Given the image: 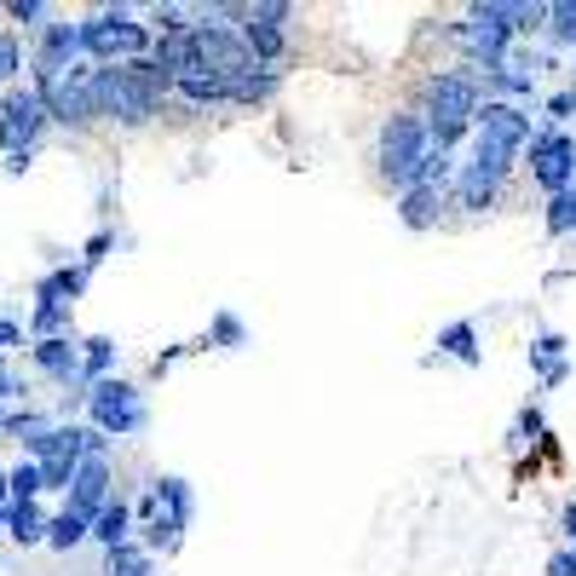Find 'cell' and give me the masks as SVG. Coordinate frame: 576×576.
<instances>
[{
    "instance_id": "obj_1",
    "label": "cell",
    "mask_w": 576,
    "mask_h": 576,
    "mask_svg": "<svg viewBox=\"0 0 576 576\" xmlns=\"http://www.w3.org/2000/svg\"><path fill=\"white\" fill-rule=\"evenodd\" d=\"M173 93V81L161 75L151 58H128V64H93V116L110 121H151L161 110V98Z\"/></svg>"
},
{
    "instance_id": "obj_2",
    "label": "cell",
    "mask_w": 576,
    "mask_h": 576,
    "mask_svg": "<svg viewBox=\"0 0 576 576\" xmlns=\"http://www.w3.org/2000/svg\"><path fill=\"white\" fill-rule=\"evenodd\" d=\"M75 29H81V52H87L93 64H128V58H139L151 47V29H144L128 7H105Z\"/></svg>"
},
{
    "instance_id": "obj_3",
    "label": "cell",
    "mask_w": 576,
    "mask_h": 576,
    "mask_svg": "<svg viewBox=\"0 0 576 576\" xmlns=\"http://www.w3.org/2000/svg\"><path fill=\"white\" fill-rule=\"evenodd\" d=\"M35 98H40V110H47V121H98L93 116V64H70V70H40L35 75V87H29Z\"/></svg>"
},
{
    "instance_id": "obj_4",
    "label": "cell",
    "mask_w": 576,
    "mask_h": 576,
    "mask_svg": "<svg viewBox=\"0 0 576 576\" xmlns=\"http://www.w3.org/2000/svg\"><path fill=\"white\" fill-rule=\"evenodd\" d=\"M421 156H427V121L416 110L386 116V128H381V179L393 184V191H409Z\"/></svg>"
},
{
    "instance_id": "obj_5",
    "label": "cell",
    "mask_w": 576,
    "mask_h": 576,
    "mask_svg": "<svg viewBox=\"0 0 576 576\" xmlns=\"http://www.w3.org/2000/svg\"><path fill=\"white\" fill-rule=\"evenodd\" d=\"M479 116V81L467 70H444L427 81V133H467Z\"/></svg>"
},
{
    "instance_id": "obj_6",
    "label": "cell",
    "mask_w": 576,
    "mask_h": 576,
    "mask_svg": "<svg viewBox=\"0 0 576 576\" xmlns=\"http://www.w3.org/2000/svg\"><path fill=\"white\" fill-rule=\"evenodd\" d=\"M87 421H93V432H105V439H133V432H144V421H151V409H144V393L128 381H93Z\"/></svg>"
},
{
    "instance_id": "obj_7",
    "label": "cell",
    "mask_w": 576,
    "mask_h": 576,
    "mask_svg": "<svg viewBox=\"0 0 576 576\" xmlns=\"http://www.w3.org/2000/svg\"><path fill=\"white\" fill-rule=\"evenodd\" d=\"M530 173L548 196H560L576 184V139L565 128H548V133H530Z\"/></svg>"
},
{
    "instance_id": "obj_8",
    "label": "cell",
    "mask_w": 576,
    "mask_h": 576,
    "mask_svg": "<svg viewBox=\"0 0 576 576\" xmlns=\"http://www.w3.org/2000/svg\"><path fill=\"white\" fill-rule=\"evenodd\" d=\"M40 128H47V110H40V98H35L29 87L0 93V151H7V156L35 151Z\"/></svg>"
},
{
    "instance_id": "obj_9",
    "label": "cell",
    "mask_w": 576,
    "mask_h": 576,
    "mask_svg": "<svg viewBox=\"0 0 576 576\" xmlns=\"http://www.w3.org/2000/svg\"><path fill=\"white\" fill-rule=\"evenodd\" d=\"M472 139H484V144H496V151H507V156H519L525 144H530V110H519V105H507V98H490V105L472 116Z\"/></svg>"
},
{
    "instance_id": "obj_10",
    "label": "cell",
    "mask_w": 576,
    "mask_h": 576,
    "mask_svg": "<svg viewBox=\"0 0 576 576\" xmlns=\"http://www.w3.org/2000/svg\"><path fill=\"white\" fill-rule=\"evenodd\" d=\"M64 507L75 513V519H87L93 525V513L110 502V456H81L75 472H70V490H64Z\"/></svg>"
},
{
    "instance_id": "obj_11",
    "label": "cell",
    "mask_w": 576,
    "mask_h": 576,
    "mask_svg": "<svg viewBox=\"0 0 576 576\" xmlns=\"http://www.w3.org/2000/svg\"><path fill=\"white\" fill-rule=\"evenodd\" d=\"M35 300H40V305H35V317H29V335H35V340L64 335V328H70V300H64V288H58L52 272L35 283Z\"/></svg>"
},
{
    "instance_id": "obj_12",
    "label": "cell",
    "mask_w": 576,
    "mask_h": 576,
    "mask_svg": "<svg viewBox=\"0 0 576 576\" xmlns=\"http://www.w3.org/2000/svg\"><path fill=\"white\" fill-rule=\"evenodd\" d=\"M81 64V29L75 24H47L40 29V47H35V75L40 70H70Z\"/></svg>"
},
{
    "instance_id": "obj_13",
    "label": "cell",
    "mask_w": 576,
    "mask_h": 576,
    "mask_svg": "<svg viewBox=\"0 0 576 576\" xmlns=\"http://www.w3.org/2000/svg\"><path fill=\"white\" fill-rule=\"evenodd\" d=\"M29 358H35V369L40 375H52V381H81V346L70 340V335H52V340H35L29 346Z\"/></svg>"
},
{
    "instance_id": "obj_14",
    "label": "cell",
    "mask_w": 576,
    "mask_h": 576,
    "mask_svg": "<svg viewBox=\"0 0 576 576\" xmlns=\"http://www.w3.org/2000/svg\"><path fill=\"white\" fill-rule=\"evenodd\" d=\"M456 40H461L472 58H484V70H496L502 58H507V40H513V35H502L496 24H479V17H467V24H456Z\"/></svg>"
},
{
    "instance_id": "obj_15",
    "label": "cell",
    "mask_w": 576,
    "mask_h": 576,
    "mask_svg": "<svg viewBox=\"0 0 576 576\" xmlns=\"http://www.w3.org/2000/svg\"><path fill=\"white\" fill-rule=\"evenodd\" d=\"M151 507L161 513V519H173V525L184 530V525H191V513H196V496H191V484H184L179 472H168V479L151 484Z\"/></svg>"
},
{
    "instance_id": "obj_16",
    "label": "cell",
    "mask_w": 576,
    "mask_h": 576,
    "mask_svg": "<svg viewBox=\"0 0 576 576\" xmlns=\"http://www.w3.org/2000/svg\"><path fill=\"white\" fill-rule=\"evenodd\" d=\"M128 525H133V507L128 502H121V496H110L105 507H98L93 513V525H87V542H98V548H121V542H128Z\"/></svg>"
},
{
    "instance_id": "obj_17",
    "label": "cell",
    "mask_w": 576,
    "mask_h": 576,
    "mask_svg": "<svg viewBox=\"0 0 576 576\" xmlns=\"http://www.w3.org/2000/svg\"><path fill=\"white\" fill-rule=\"evenodd\" d=\"M0 530H7L17 548H35L40 537H47V519H40L35 502H7L0 507Z\"/></svg>"
},
{
    "instance_id": "obj_18",
    "label": "cell",
    "mask_w": 576,
    "mask_h": 576,
    "mask_svg": "<svg viewBox=\"0 0 576 576\" xmlns=\"http://www.w3.org/2000/svg\"><path fill=\"white\" fill-rule=\"evenodd\" d=\"M496 191H502V184H496V179H484V173H472L467 161L456 168V179H449V196H456V208H472V214L490 208V202H496Z\"/></svg>"
},
{
    "instance_id": "obj_19",
    "label": "cell",
    "mask_w": 576,
    "mask_h": 576,
    "mask_svg": "<svg viewBox=\"0 0 576 576\" xmlns=\"http://www.w3.org/2000/svg\"><path fill=\"white\" fill-rule=\"evenodd\" d=\"M249 24H242V47H249V58L254 64H272V58H283V29L277 24H265V17H254V12H242Z\"/></svg>"
},
{
    "instance_id": "obj_20",
    "label": "cell",
    "mask_w": 576,
    "mask_h": 576,
    "mask_svg": "<svg viewBox=\"0 0 576 576\" xmlns=\"http://www.w3.org/2000/svg\"><path fill=\"white\" fill-rule=\"evenodd\" d=\"M530 363H537V381L542 386H560L565 381V335H537V346H530Z\"/></svg>"
},
{
    "instance_id": "obj_21",
    "label": "cell",
    "mask_w": 576,
    "mask_h": 576,
    "mask_svg": "<svg viewBox=\"0 0 576 576\" xmlns=\"http://www.w3.org/2000/svg\"><path fill=\"white\" fill-rule=\"evenodd\" d=\"M439 208H444V191H421V184H409L398 214H404V225H409V231H427V225L439 219Z\"/></svg>"
},
{
    "instance_id": "obj_22",
    "label": "cell",
    "mask_w": 576,
    "mask_h": 576,
    "mask_svg": "<svg viewBox=\"0 0 576 576\" xmlns=\"http://www.w3.org/2000/svg\"><path fill=\"white\" fill-rule=\"evenodd\" d=\"M439 352L461 358L467 369H472V363H484V352H479V328H472V323H449V328H439Z\"/></svg>"
},
{
    "instance_id": "obj_23",
    "label": "cell",
    "mask_w": 576,
    "mask_h": 576,
    "mask_svg": "<svg viewBox=\"0 0 576 576\" xmlns=\"http://www.w3.org/2000/svg\"><path fill=\"white\" fill-rule=\"evenodd\" d=\"M105 576H156V565H151V553H144V548L128 537L121 548L105 553Z\"/></svg>"
},
{
    "instance_id": "obj_24",
    "label": "cell",
    "mask_w": 576,
    "mask_h": 576,
    "mask_svg": "<svg viewBox=\"0 0 576 576\" xmlns=\"http://www.w3.org/2000/svg\"><path fill=\"white\" fill-rule=\"evenodd\" d=\"M110 363H116V340L110 335L81 340V381H110Z\"/></svg>"
},
{
    "instance_id": "obj_25",
    "label": "cell",
    "mask_w": 576,
    "mask_h": 576,
    "mask_svg": "<svg viewBox=\"0 0 576 576\" xmlns=\"http://www.w3.org/2000/svg\"><path fill=\"white\" fill-rule=\"evenodd\" d=\"M40 542L58 548V553H70V548L87 542V519H75L70 507H64V513H52V519H47V537H40Z\"/></svg>"
},
{
    "instance_id": "obj_26",
    "label": "cell",
    "mask_w": 576,
    "mask_h": 576,
    "mask_svg": "<svg viewBox=\"0 0 576 576\" xmlns=\"http://www.w3.org/2000/svg\"><path fill=\"white\" fill-rule=\"evenodd\" d=\"M467 168L502 184V179L513 173V156H507V151H496V144H484V139H472V161H467Z\"/></svg>"
},
{
    "instance_id": "obj_27",
    "label": "cell",
    "mask_w": 576,
    "mask_h": 576,
    "mask_svg": "<svg viewBox=\"0 0 576 576\" xmlns=\"http://www.w3.org/2000/svg\"><path fill=\"white\" fill-rule=\"evenodd\" d=\"M47 427H52V416H40V409H24V416H7V421H0V432H7V439H17L24 449H29Z\"/></svg>"
},
{
    "instance_id": "obj_28",
    "label": "cell",
    "mask_w": 576,
    "mask_h": 576,
    "mask_svg": "<svg viewBox=\"0 0 576 576\" xmlns=\"http://www.w3.org/2000/svg\"><path fill=\"white\" fill-rule=\"evenodd\" d=\"M548 35H553V47H576V0H560V7H548Z\"/></svg>"
},
{
    "instance_id": "obj_29",
    "label": "cell",
    "mask_w": 576,
    "mask_h": 576,
    "mask_svg": "<svg viewBox=\"0 0 576 576\" xmlns=\"http://www.w3.org/2000/svg\"><path fill=\"white\" fill-rule=\"evenodd\" d=\"M35 496H40V472H35V461H17L7 472V502H35Z\"/></svg>"
},
{
    "instance_id": "obj_30",
    "label": "cell",
    "mask_w": 576,
    "mask_h": 576,
    "mask_svg": "<svg viewBox=\"0 0 576 576\" xmlns=\"http://www.w3.org/2000/svg\"><path fill=\"white\" fill-rule=\"evenodd\" d=\"M214 346H225V352H242V346H249V328H242L237 312H219L214 317Z\"/></svg>"
},
{
    "instance_id": "obj_31",
    "label": "cell",
    "mask_w": 576,
    "mask_h": 576,
    "mask_svg": "<svg viewBox=\"0 0 576 576\" xmlns=\"http://www.w3.org/2000/svg\"><path fill=\"white\" fill-rule=\"evenodd\" d=\"M17 70H24V52H17V35L7 29V35H0V87H12Z\"/></svg>"
},
{
    "instance_id": "obj_32",
    "label": "cell",
    "mask_w": 576,
    "mask_h": 576,
    "mask_svg": "<svg viewBox=\"0 0 576 576\" xmlns=\"http://www.w3.org/2000/svg\"><path fill=\"white\" fill-rule=\"evenodd\" d=\"M7 17H12V24H24V29H35L40 17H52V7H47V0H12Z\"/></svg>"
},
{
    "instance_id": "obj_33",
    "label": "cell",
    "mask_w": 576,
    "mask_h": 576,
    "mask_svg": "<svg viewBox=\"0 0 576 576\" xmlns=\"http://www.w3.org/2000/svg\"><path fill=\"white\" fill-rule=\"evenodd\" d=\"M110 242H116L110 231H98V237L87 242V249H81V272H93V265H98V260H105V254H110Z\"/></svg>"
},
{
    "instance_id": "obj_34",
    "label": "cell",
    "mask_w": 576,
    "mask_h": 576,
    "mask_svg": "<svg viewBox=\"0 0 576 576\" xmlns=\"http://www.w3.org/2000/svg\"><path fill=\"white\" fill-rule=\"evenodd\" d=\"M576 116V98L571 93H560V98H548V121H553V128H565V121Z\"/></svg>"
},
{
    "instance_id": "obj_35",
    "label": "cell",
    "mask_w": 576,
    "mask_h": 576,
    "mask_svg": "<svg viewBox=\"0 0 576 576\" xmlns=\"http://www.w3.org/2000/svg\"><path fill=\"white\" fill-rule=\"evenodd\" d=\"M12 346H24V328H17V323H7V317H0V358H7V352H12Z\"/></svg>"
},
{
    "instance_id": "obj_36",
    "label": "cell",
    "mask_w": 576,
    "mask_h": 576,
    "mask_svg": "<svg viewBox=\"0 0 576 576\" xmlns=\"http://www.w3.org/2000/svg\"><path fill=\"white\" fill-rule=\"evenodd\" d=\"M548 576H576V553H571V548L553 553V560H548Z\"/></svg>"
},
{
    "instance_id": "obj_37",
    "label": "cell",
    "mask_w": 576,
    "mask_h": 576,
    "mask_svg": "<svg viewBox=\"0 0 576 576\" xmlns=\"http://www.w3.org/2000/svg\"><path fill=\"white\" fill-rule=\"evenodd\" d=\"M537 432H542V416H537V409H525V416H519V439H537Z\"/></svg>"
},
{
    "instance_id": "obj_38",
    "label": "cell",
    "mask_w": 576,
    "mask_h": 576,
    "mask_svg": "<svg viewBox=\"0 0 576 576\" xmlns=\"http://www.w3.org/2000/svg\"><path fill=\"white\" fill-rule=\"evenodd\" d=\"M29 156H35V151H17V156H7V173H29Z\"/></svg>"
},
{
    "instance_id": "obj_39",
    "label": "cell",
    "mask_w": 576,
    "mask_h": 576,
    "mask_svg": "<svg viewBox=\"0 0 576 576\" xmlns=\"http://www.w3.org/2000/svg\"><path fill=\"white\" fill-rule=\"evenodd\" d=\"M560 519H565V537H571V542H576V502H571V507H565V513H560Z\"/></svg>"
},
{
    "instance_id": "obj_40",
    "label": "cell",
    "mask_w": 576,
    "mask_h": 576,
    "mask_svg": "<svg viewBox=\"0 0 576 576\" xmlns=\"http://www.w3.org/2000/svg\"><path fill=\"white\" fill-rule=\"evenodd\" d=\"M0 507H7V472H0Z\"/></svg>"
},
{
    "instance_id": "obj_41",
    "label": "cell",
    "mask_w": 576,
    "mask_h": 576,
    "mask_svg": "<svg viewBox=\"0 0 576 576\" xmlns=\"http://www.w3.org/2000/svg\"><path fill=\"white\" fill-rule=\"evenodd\" d=\"M0 421H7V404H0Z\"/></svg>"
},
{
    "instance_id": "obj_42",
    "label": "cell",
    "mask_w": 576,
    "mask_h": 576,
    "mask_svg": "<svg viewBox=\"0 0 576 576\" xmlns=\"http://www.w3.org/2000/svg\"><path fill=\"white\" fill-rule=\"evenodd\" d=\"M571 98H576V87H571Z\"/></svg>"
},
{
    "instance_id": "obj_43",
    "label": "cell",
    "mask_w": 576,
    "mask_h": 576,
    "mask_svg": "<svg viewBox=\"0 0 576 576\" xmlns=\"http://www.w3.org/2000/svg\"><path fill=\"white\" fill-rule=\"evenodd\" d=\"M571 553H576V542H571Z\"/></svg>"
}]
</instances>
